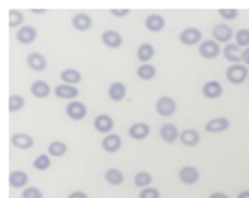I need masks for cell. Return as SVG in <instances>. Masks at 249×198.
I'll use <instances>...</instances> for the list:
<instances>
[{"label": "cell", "mask_w": 249, "mask_h": 198, "mask_svg": "<svg viewBox=\"0 0 249 198\" xmlns=\"http://www.w3.org/2000/svg\"><path fill=\"white\" fill-rule=\"evenodd\" d=\"M149 134L151 127L147 123H134L129 127V138H134V141H145V138H149Z\"/></svg>", "instance_id": "24"}, {"label": "cell", "mask_w": 249, "mask_h": 198, "mask_svg": "<svg viewBox=\"0 0 249 198\" xmlns=\"http://www.w3.org/2000/svg\"><path fill=\"white\" fill-rule=\"evenodd\" d=\"M71 27L76 29V32H89V29L93 27L91 14H85V11H78V14H73V18H71Z\"/></svg>", "instance_id": "9"}, {"label": "cell", "mask_w": 249, "mask_h": 198, "mask_svg": "<svg viewBox=\"0 0 249 198\" xmlns=\"http://www.w3.org/2000/svg\"><path fill=\"white\" fill-rule=\"evenodd\" d=\"M11 145H14L16 149L27 151L34 147V138H31L29 134H25V131H16V134H11Z\"/></svg>", "instance_id": "16"}, {"label": "cell", "mask_w": 249, "mask_h": 198, "mask_svg": "<svg viewBox=\"0 0 249 198\" xmlns=\"http://www.w3.org/2000/svg\"><path fill=\"white\" fill-rule=\"evenodd\" d=\"M180 143L185 147H198L200 145V134L196 129H182L180 131Z\"/></svg>", "instance_id": "28"}, {"label": "cell", "mask_w": 249, "mask_h": 198, "mask_svg": "<svg viewBox=\"0 0 249 198\" xmlns=\"http://www.w3.org/2000/svg\"><path fill=\"white\" fill-rule=\"evenodd\" d=\"M47 154L52 158H62V156H67V145L62 141H53L49 143V147H47Z\"/></svg>", "instance_id": "29"}, {"label": "cell", "mask_w": 249, "mask_h": 198, "mask_svg": "<svg viewBox=\"0 0 249 198\" xmlns=\"http://www.w3.org/2000/svg\"><path fill=\"white\" fill-rule=\"evenodd\" d=\"M138 198H160V192L156 187H147V189H140Z\"/></svg>", "instance_id": "37"}, {"label": "cell", "mask_w": 249, "mask_h": 198, "mask_svg": "<svg viewBox=\"0 0 249 198\" xmlns=\"http://www.w3.org/2000/svg\"><path fill=\"white\" fill-rule=\"evenodd\" d=\"M223 85L218 83V80H207V83L202 85V96L207 100H218L220 96H223Z\"/></svg>", "instance_id": "14"}, {"label": "cell", "mask_w": 249, "mask_h": 198, "mask_svg": "<svg viewBox=\"0 0 249 198\" xmlns=\"http://www.w3.org/2000/svg\"><path fill=\"white\" fill-rule=\"evenodd\" d=\"M240 58H243L245 67H249V49H243V56H240Z\"/></svg>", "instance_id": "40"}, {"label": "cell", "mask_w": 249, "mask_h": 198, "mask_svg": "<svg viewBox=\"0 0 249 198\" xmlns=\"http://www.w3.org/2000/svg\"><path fill=\"white\" fill-rule=\"evenodd\" d=\"M100 147H103V151H107V154H116V151H120V147H123V138H120L118 134H109L100 141Z\"/></svg>", "instance_id": "18"}, {"label": "cell", "mask_w": 249, "mask_h": 198, "mask_svg": "<svg viewBox=\"0 0 249 198\" xmlns=\"http://www.w3.org/2000/svg\"><path fill=\"white\" fill-rule=\"evenodd\" d=\"M180 45H185V47H194V45H200L202 42V32L198 29V27H187V29H182L180 32Z\"/></svg>", "instance_id": "5"}, {"label": "cell", "mask_w": 249, "mask_h": 198, "mask_svg": "<svg viewBox=\"0 0 249 198\" xmlns=\"http://www.w3.org/2000/svg\"><path fill=\"white\" fill-rule=\"evenodd\" d=\"M114 125H116V120L109 114H98L96 118H93V129L98 131V134H103V136L114 134Z\"/></svg>", "instance_id": "4"}, {"label": "cell", "mask_w": 249, "mask_h": 198, "mask_svg": "<svg viewBox=\"0 0 249 198\" xmlns=\"http://www.w3.org/2000/svg\"><path fill=\"white\" fill-rule=\"evenodd\" d=\"M105 180H107V185H111V187H118V185L124 182V174L120 172L118 167H109L107 172H105Z\"/></svg>", "instance_id": "27"}, {"label": "cell", "mask_w": 249, "mask_h": 198, "mask_svg": "<svg viewBox=\"0 0 249 198\" xmlns=\"http://www.w3.org/2000/svg\"><path fill=\"white\" fill-rule=\"evenodd\" d=\"M198 54H200L205 60H213V58H218L223 54V49H220V45H218L213 38H209V40H202L200 45H198Z\"/></svg>", "instance_id": "3"}, {"label": "cell", "mask_w": 249, "mask_h": 198, "mask_svg": "<svg viewBox=\"0 0 249 198\" xmlns=\"http://www.w3.org/2000/svg\"><path fill=\"white\" fill-rule=\"evenodd\" d=\"M205 129H207L209 134H223V131H227V129H229V120H227V118H223V116H218V118L207 120Z\"/></svg>", "instance_id": "25"}, {"label": "cell", "mask_w": 249, "mask_h": 198, "mask_svg": "<svg viewBox=\"0 0 249 198\" xmlns=\"http://www.w3.org/2000/svg\"><path fill=\"white\" fill-rule=\"evenodd\" d=\"M100 40H103V45L107 49H120L123 47V36H120L118 32H114V29H105L103 36H100Z\"/></svg>", "instance_id": "12"}, {"label": "cell", "mask_w": 249, "mask_h": 198, "mask_svg": "<svg viewBox=\"0 0 249 198\" xmlns=\"http://www.w3.org/2000/svg\"><path fill=\"white\" fill-rule=\"evenodd\" d=\"M223 56L227 58L229 65H240V63H243V58H240V56H243V49H240L236 42L225 45V47H223Z\"/></svg>", "instance_id": "15"}, {"label": "cell", "mask_w": 249, "mask_h": 198, "mask_svg": "<svg viewBox=\"0 0 249 198\" xmlns=\"http://www.w3.org/2000/svg\"><path fill=\"white\" fill-rule=\"evenodd\" d=\"M154 54H156V49L151 42H142V45H138V49H136V58H138L140 65H149Z\"/></svg>", "instance_id": "21"}, {"label": "cell", "mask_w": 249, "mask_h": 198, "mask_svg": "<svg viewBox=\"0 0 249 198\" xmlns=\"http://www.w3.org/2000/svg\"><path fill=\"white\" fill-rule=\"evenodd\" d=\"M158 134H160V141L167 143V145H174L176 141H180V131H178V127L174 123H162Z\"/></svg>", "instance_id": "7"}, {"label": "cell", "mask_w": 249, "mask_h": 198, "mask_svg": "<svg viewBox=\"0 0 249 198\" xmlns=\"http://www.w3.org/2000/svg\"><path fill=\"white\" fill-rule=\"evenodd\" d=\"M136 76H138L140 80H145V83L147 80H154L156 78V67L151 63L149 65H140V67L136 69Z\"/></svg>", "instance_id": "30"}, {"label": "cell", "mask_w": 249, "mask_h": 198, "mask_svg": "<svg viewBox=\"0 0 249 198\" xmlns=\"http://www.w3.org/2000/svg\"><path fill=\"white\" fill-rule=\"evenodd\" d=\"M53 94H56V98H62V100H78V94H80V89L78 87H71V85H58L56 89H53Z\"/></svg>", "instance_id": "20"}, {"label": "cell", "mask_w": 249, "mask_h": 198, "mask_svg": "<svg viewBox=\"0 0 249 198\" xmlns=\"http://www.w3.org/2000/svg\"><path fill=\"white\" fill-rule=\"evenodd\" d=\"M27 67L34 69V72H45L47 69V58L38 52H31L29 56H27Z\"/></svg>", "instance_id": "26"}, {"label": "cell", "mask_w": 249, "mask_h": 198, "mask_svg": "<svg viewBox=\"0 0 249 198\" xmlns=\"http://www.w3.org/2000/svg\"><path fill=\"white\" fill-rule=\"evenodd\" d=\"M20 198H45V194H42V189H38V187H27V189H22L20 192Z\"/></svg>", "instance_id": "36"}, {"label": "cell", "mask_w": 249, "mask_h": 198, "mask_svg": "<svg viewBox=\"0 0 249 198\" xmlns=\"http://www.w3.org/2000/svg\"><path fill=\"white\" fill-rule=\"evenodd\" d=\"M65 114H67L69 120H85L87 118V107H85V103H78V100H71V103H67V107H65Z\"/></svg>", "instance_id": "6"}, {"label": "cell", "mask_w": 249, "mask_h": 198, "mask_svg": "<svg viewBox=\"0 0 249 198\" xmlns=\"http://www.w3.org/2000/svg\"><path fill=\"white\" fill-rule=\"evenodd\" d=\"M247 87H249V80H247Z\"/></svg>", "instance_id": "44"}, {"label": "cell", "mask_w": 249, "mask_h": 198, "mask_svg": "<svg viewBox=\"0 0 249 198\" xmlns=\"http://www.w3.org/2000/svg\"><path fill=\"white\" fill-rule=\"evenodd\" d=\"M225 76H227V80L231 85H243L249 80V67H245L243 63L240 65H229L227 72H225Z\"/></svg>", "instance_id": "1"}, {"label": "cell", "mask_w": 249, "mask_h": 198, "mask_svg": "<svg viewBox=\"0 0 249 198\" xmlns=\"http://www.w3.org/2000/svg\"><path fill=\"white\" fill-rule=\"evenodd\" d=\"M134 182H136V187H138V189H147V187H151L154 176H151L149 172H138L134 176Z\"/></svg>", "instance_id": "31"}, {"label": "cell", "mask_w": 249, "mask_h": 198, "mask_svg": "<svg viewBox=\"0 0 249 198\" xmlns=\"http://www.w3.org/2000/svg\"><path fill=\"white\" fill-rule=\"evenodd\" d=\"M22 107H25V98L18 94H11L9 96V111L11 114H16V111H20Z\"/></svg>", "instance_id": "35"}, {"label": "cell", "mask_w": 249, "mask_h": 198, "mask_svg": "<svg viewBox=\"0 0 249 198\" xmlns=\"http://www.w3.org/2000/svg\"><path fill=\"white\" fill-rule=\"evenodd\" d=\"M178 178H180L182 185H196V182L200 180V172H198V167H194V165H185V167H180Z\"/></svg>", "instance_id": "8"}, {"label": "cell", "mask_w": 249, "mask_h": 198, "mask_svg": "<svg viewBox=\"0 0 249 198\" xmlns=\"http://www.w3.org/2000/svg\"><path fill=\"white\" fill-rule=\"evenodd\" d=\"M9 185L14 189H27L29 187V174L22 172V169H14V172L9 174Z\"/></svg>", "instance_id": "13"}, {"label": "cell", "mask_w": 249, "mask_h": 198, "mask_svg": "<svg viewBox=\"0 0 249 198\" xmlns=\"http://www.w3.org/2000/svg\"><path fill=\"white\" fill-rule=\"evenodd\" d=\"M107 96H109L111 103H123V100L127 98V85L120 83V80L111 83L109 85V89H107Z\"/></svg>", "instance_id": "11"}, {"label": "cell", "mask_w": 249, "mask_h": 198, "mask_svg": "<svg viewBox=\"0 0 249 198\" xmlns=\"http://www.w3.org/2000/svg\"><path fill=\"white\" fill-rule=\"evenodd\" d=\"M111 16H116V18H124V16H129V9H111Z\"/></svg>", "instance_id": "39"}, {"label": "cell", "mask_w": 249, "mask_h": 198, "mask_svg": "<svg viewBox=\"0 0 249 198\" xmlns=\"http://www.w3.org/2000/svg\"><path fill=\"white\" fill-rule=\"evenodd\" d=\"M60 80H62V85L78 87V85H80V80H83V73L78 72V69H73V67H67V69H62V72H60Z\"/></svg>", "instance_id": "23"}, {"label": "cell", "mask_w": 249, "mask_h": 198, "mask_svg": "<svg viewBox=\"0 0 249 198\" xmlns=\"http://www.w3.org/2000/svg\"><path fill=\"white\" fill-rule=\"evenodd\" d=\"M22 20H25V14H22V11H18V9H11L9 11V27H11V29H20Z\"/></svg>", "instance_id": "34"}, {"label": "cell", "mask_w": 249, "mask_h": 198, "mask_svg": "<svg viewBox=\"0 0 249 198\" xmlns=\"http://www.w3.org/2000/svg\"><path fill=\"white\" fill-rule=\"evenodd\" d=\"M213 40L218 42V45H220V42H225V45H229V42H231V38L236 36V34L231 32V27L227 25V22H220V25H216L213 27Z\"/></svg>", "instance_id": "10"}, {"label": "cell", "mask_w": 249, "mask_h": 198, "mask_svg": "<svg viewBox=\"0 0 249 198\" xmlns=\"http://www.w3.org/2000/svg\"><path fill=\"white\" fill-rule=\"evenodd\" d=\"M49 167H52V156H49V154H38V156L34 158V169L47 172Z\"/></svg>", "instance_id": "32"}, {"label": "cell", "mask_w": 249, "mask_h": 198, "mask_svg": "<svg viewBox=\"0 0 249 198\" xmlns=\"http://www.w3.org/2000/svg\"><path fill=\"white\" fill-rule=\"evenodd\" d=\"M236 198H249V189H245V192H240Z\"/></svg>", "instance_id": "43"}, {"label": "cell", "mask_w": 249, "mask_h": 198, "mask_svg": "<svg viewBox=\"0 0 249 198\" xmlns=\"http://www.w3.org/2000/svg\"><path fill=\"white\" fill-rule=\"evenodd\" d=\"M209 198H229L227 194H223V192H212L209 194Z\"/></svg>", "instance_id": "42"}, {"label": "cell", "mask_w": 249, "mask_h": 198, "mask_svg": "<svg viewBox=\"0 0 249 198\" xmlns=\"http://www.w3.org/2000/svg\"><path fill=\"white\" fill-rule=\"evenodd\" d=\"M29 91L34 98H40V100L52 96V87H49V83H45V80H34V83L29 85Z\"/></svg>", "instance_id": "17"}, {"label": "cell", "mask_w": 249, "mask_h": 198, "mask_svg": "<svg viewBox=\"0 0 249 198\" xmlns=\"http://www.w3.org/2000/svg\"><path fill=\"white\" fill-rule=\"evenodd\" d=\"M165 18H162V14H149V16L145 18V27H147V32L151 34H158L165 29Z\"/></svg>", "instance_id": "22"}, {"label": "cell", "mask_w": 249, "mask_h": 198, "mask_svg": "<svg viewBox=\"0 0 249 198\" xmlns=\"http://www.w3.org/2000/svg\"><path fill=\"white\" fill-rule=\"evenodd\" d=\"M178 109V103L171 96H160V98L156 100V114L162 116V118H169V116H174Z\"/></svg>", "instance_id": "2"}, {"label": "cell", "mask_w": 249, "mask_h": 198, "mask_svg": "<svg viewBox=\"0 0 249 198\" xmlns=\"http://www.w3.org/2000/svg\"><path fill=\"white\" fill-rule=\"evenodd\" d=\"M67 198H89V196H87V194H85V192H71Z\"/></svg>", "instance_id": "41"}, {"label": "cell", "mask_w": 249, "mask_h": 198, "mask_svg": "<svg viewBox=\"0 0 249 198\" xmlns=\"http://www.w3.org/2000/svg\"><path fill=\"white\" fill-rule=\"evenodd\" d=\"M218 14H220L223 20H236L238 18V11L236 9H218Z\"/></svg>", "instance_id": "38"}, {"label": "cell", "mask_w": 249, "mask_h": 198, "mask_svg": "<svg viewBox=\"0 0 249 198\" xmlns=\"http://www.w3.org/2000/svg\"><path fill=\"white\" fill-rule=\"evenodd\" d=\"M233 42H236L240 49H249V29H238L236 36H233Z\"/></svg>", "instance_id": "33"}, {"label": "cell", "mask_w": 249, "mask_h": 198, "mask_svg": "<svg viewBox=\"0 0 249 198\" xmlns=\"http://www.w3.org/2000/svg\"><path fill=\"white\" fill-rule=\"evenodd\" d=\"M16 38H18V42H20V45H31V42H36L38 32L31 25H22L20 29L16 32Z\"/></svg>", "instance_id": "19"}]
</instances>
